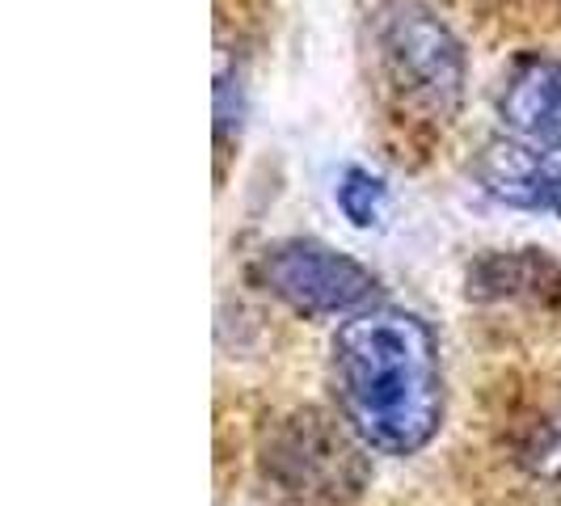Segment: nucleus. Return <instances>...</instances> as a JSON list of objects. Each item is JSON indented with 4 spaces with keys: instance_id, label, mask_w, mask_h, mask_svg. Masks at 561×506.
Returning <instances> with one entry per match:
<instances>
[{
    "instance_id": "f03ea898",
    "label": "nucleus",
    "mask_w": 561,
    "mask_h": 506,
    "mask_svg": "<svg viewBox=\"0 0 561 506\" xmlns=\"http://www.w3.org/2000/svg\"><path fill=\"white\" fill-rule=\"evenodd\" d=\"M371 56L397 102L448 127L465 106L469 56L444 13L426 0H380L371 13Z\"/></svg>"
},
{
    "instance_id": "7ed1b4c3",
    "label": "nucleus",
    "mask_w": 561,
    "mask_h": 506,
    "mask_svg": "<svg viewBox=\"0 0 561 506\" xmlns=\"http://www.w3.org/2000/svg\"><path fill=\"white\" fill-rule=\"evenodd\" d=\"M253 279L271 291L283 309L309 321L325 317H351L376 300L380 279L359 257L334 250L317 237H287L257 253Z\"/></svg>"
},
{
    "instance_id": "0eeeda50",
    "label": "nucleus",
    "mask_w": 561,
    "mask_h": 506,
    "mask_svg": "<svg viewBox=\"0 0 561 506\" xmlns=\"http://www.w3.org/2000/svg\"><path fill=\"white\" fill-rule=\"evenodd\" d=\"M519 464L533 481L561 490V401L533 426V435L519 448Z\"/></svg>"
},
{
    "instance_id": "20e7f679",
    "label": "nucleus",
    "mask_w": 561,
    "mask_h": 506,
    "mask_svg": "<svg viewBox=\"0 0 561 506\" xmlns=\"http://www.w3.org/2000/svg\"><path fill=\"white\" fill-rule=\"evenodd\" d=\"M473 177L485 195L515 211L561 220V152L494 136L473 161Z\"/></svg>"
},
{
    "instance_id": "423d86ee",
    "label": "nucleus",
    "mask_w": 561,
    "mask_h": 506,
    "mask_svg": "<svg viewBox=\"0 0 561 506\" xmlns=\"http://www.w3.org/2000/svg\"><path fill=\"white\" fill-rule=\"evenodd\" d=\"M334 203L337 211H342V220L351 228H376L385 216H389V182L380 177V173H371V169H346L342 177H337L334 186Z\"/></svg>"
},
{
    "instance_id": "f257e3e1",
    "label": "nucleus",
    "mask_w": 561,
    "mask_h": 506,
    "mask_svg": "<svg viewBox=\"0 0 561 506\" xmlns=\"http://www.w3.org/2000/svg\"><path fill=\"white\" fill-rule=\"evenodd\" d=\"M330 384L346 430L376 456H419L444 430V355L419 312L367 304L342 317L330 342Z\"/></svg>"
},
{
    "instance_id": "39448f33",
    "label": "nucleus",
    "mask_w": 561,
    "mask_h": 506,
    "mask_svg": "<svg viewBox=\"0 0 561 506\" xmlns=\"http://www.w3.org/2000/svg\"><path fill=\"white\" fill-rule=\"evenodd\" d=\"M499 123L511 140L561 152V59L524 56L499 89Z\"/></svg>"
}]
</instances>
